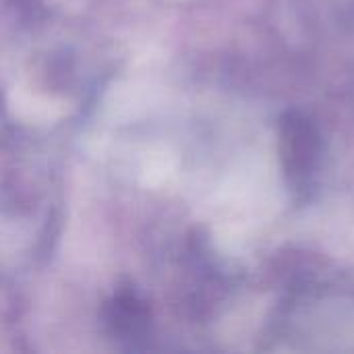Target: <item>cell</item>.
Instances as JSON below:
<instances>
[{
	"mask_svg": "<svg viewBox=\"0 0 354 354\" xmlns=\"http://www.w3.org/2000/svg\"><path fill=\"white\" fill-rule=\"evenodd\" d=\"M278 162L286 193L295 205H309L324 189L328 172V139L322 124L301 108L278 118Z\"/></svg>",
	"mask_w": 354,
	"mask_h": 354,
	"instance_id": "cell-1",
	"label": "cell"
},
{
	"mask_svg": "<svg viewBox=\"0 0 354 354\" xmlns=\"http://www.w3.org/2000/svg\"><path fill=\"white\" fill-rule=\"evenodd\" d=\"M104 322L112 338L120 342H137L147 334L149 307L135 288H120L104 307Z\"/></svg>",
	"mask_w": 354,
	"mask_h": 354,
	"instance_id": "cell-2",
	"label": "cell"
},
{
	"mask_svg": "<svg viewBox=\"0 0 354 354\" xmlns=\"http://www.w3.org/2000/svg\"><path fill=\"white\" fill-rule=\"evenodd\" d=\"M353 15H354V6H353Z\"/></svg>",
	"mask_w": 354,
	"mask_h": 354,
	"instance_id": "cell-3",
	"label": "cell"
}]
</instances>
